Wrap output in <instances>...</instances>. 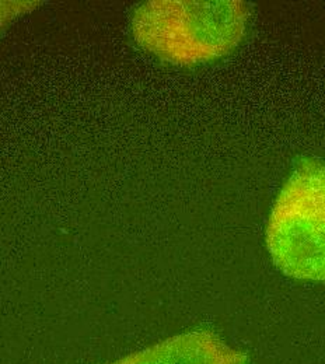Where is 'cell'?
<instances>
[{
  "label": "cell",
  "mask_w": 325,
  "mask_h": 364,
  "mask_svg": "<svg viewBox=\"0 0 325 364\" xmlns=\"http://www.w3.org/2000/svg\"><path fill=\"white\" fill-rule=\"evenodd\" d=\"M247 356L230 348L216 333L195 329L110 364H244Z\"/></svg>",
  "instance_id": "obj_3"
},
{
  "label": "cell",
  "mask_w": 325,
  "mask_h": 364,
  "mask_svg": "<svg viewBox=\"0 0 325 364\" xmlns=\"http://www.w3.org/2000/svg\"><path fill=\"white\" fill-rule=\"evenodd\" d=\"M250 17L240 0H157L139 6L132 34L163 62L191 66L229 55L243 41Z\"/></svg>",
  "instance_id": "obj_1"
},
{
  "label": "cell",
  "mask_w": 325,
  "mask_h": 364,
  "mask_svg": "<svg viewBox=\"0 0 325 364\" xmlns=\"http://www.w3.org/2000/svg\"><path fill=\"white\" fill-rule=\"evenodd\" d=\"M30 3H0V28L10 21L11 18H14L18 13H21V10H24Z\"/></svg>",
  "instance_id": "obj_4"
},
{
  "label": "cell",
  "mask_w": 325,
  "mask_h": 364,
  "mask_svg": "<svg viewBox=\"0 0 325 364\" xmlns=\"http://www.w3.org/2000/svg\"><path fill=\"white\" fill-rule=\"evenodd\" d=\"M267 248L280 272L325 282V164L300 159L279 192L267 225Z\"/></svg>",
  "instance_id": "obj_2"
}]
</instances>
